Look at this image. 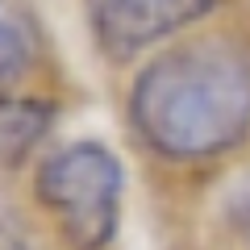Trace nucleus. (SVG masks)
I'll use <instances>...</instances> for the list:
<instances>
[{"mask_svg": "<svg viewBox=\"0 0 250 250\" xmlns=\"http://www.w3.org/2000/svg\"><path fill=\"white\" fill-rule=\"evenodd\" d=\"M134 113L167 154H213L250 125V59L217 42L171 50L142 75Z\"/></svg>", "mask_w": 250, "mask_h": 250, "instance_id": "1", "label": "nucleus"}, {"mask_svg": "<svg viewBox=\"0 0 250 250\" xmlns=\"http://www.w3.org/2000/svg\"><path fill=\"white\" fill-rule=\"evenodd\" d=\"M21 62H25V38H21L17 21L0 9V80L17 75V71H21Z\"/></svg>", "mask_w": 250, "mask_h": 250, "instance_id": "5", "label": "nucleus"}, {"mask_svg": "<svg viewBox=\"0 0 250 250\" xmlns=\"http://www.w3.org/2000/svg\"><path fill=\"white\" fill-rule=\"evenodd\" d=\"M0 250H34L25 229H21V221H17V213L4 200H0Z\"/></svg>", "mask_w": 250, "mask_h": 250, "instance_id": "7", "label": "nucleus"}, {"mask_svg": "<svg viewBox=\"0 0 250 250\" xmlns=\"http://www.w3.org/2000/svg\"><path fill=\"white\" fill-rule=\"evenodd\" d=\"M50 125V108L38 100H4L0 104V167H13Z\"/></svg>", "mask_w": 250, "mask_h": 250, "instance_id": "4", "label": "nucleus"}, {"mask_svg": "<svg viewBox=\"0 0 250 250\" xmlns=\"http://www.w3.org/2000/svg\"><path fill=\"white\" fill-rule=\"evenodd\" d=\"M42 200L59 213L67 238L80 250H96L113 238L117 225V192H121V167L104 146H71L54 154L38 175Z\"/></svg>", "mask_w": 250, "mask_h": 250, "instance_id": "2", "label": "nucleus"}, {"mask_svg": "<svg viewBox=\"0 0 250 250\" xmlns=\"http://www.w3.org/2000/svg\"><path fill=\"white\" fill-rule=\"evenodd\" d=\"M225 221H229L233 233L250 246V171L225 192Z\"/></svg>", "mask_w": 250, "mask_h": 250, "instance_id": "6", "label": "nucleus"}, {"mask_svg": "<svg viewBox=\"0 0 250 250\" xmlns=\"http://www.w3.org/2000/svg\"><path fill=\"white\" fill-rule=\"evenodd\" d=\"M208 0H92V21L113 50L129 54L142 42L192 21Z\"/></svg>", "mask_w": 250, "mask_h": 250, "instance_id": "3", "label": "nucleus"}]
</instances>
